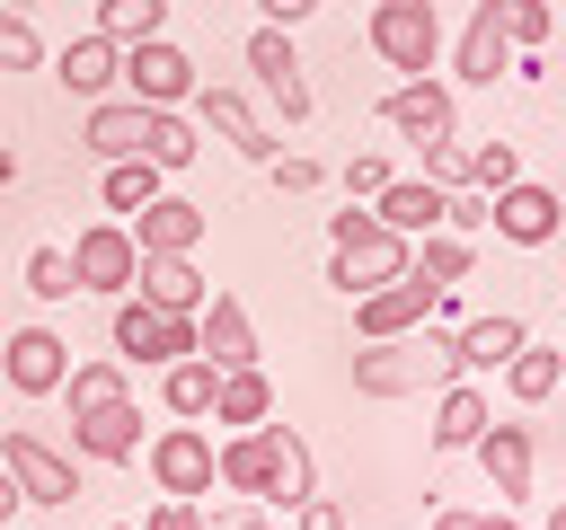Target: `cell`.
<instances>
[{
  "label": "cell",
  "mask_w": 566,
  "mask_h": 530,
  "mask_svg": "<svg viewBox=\"0 0 566 530\" xmlns=\"http://www.w3.org/2000/svg\"><path fill=\"white\" fill-rule=\"evenodd\" d=\"M212 477L230 486V495H248V504H301V495H318V477H310V442L292 433V424H248V433H221L212 442Z\"/></svg>",
  "instance_id": "obj_1"
},
{
  "label": "cell",
  "mask_w": 566,
  "mask_h": 530,
  "mask_svg": "<svg viewBox=\"0 0 566 530\" xmlns=\"http://www.w3.org/2000/svg\"><path fill=\"white\" fill-rule=\"evenodd\" d=\"M442 380H460V353H451V327L442 318L433 327H407V336H380V344L354 353V389L363 398H424Z\"/></svg>",
  "instance_id": "obj_2"
},
{
  "label": "cell",
  "mask_w": 566,
  "mask_h": 530,
  "mask_svg": "<svg viewBox=\"0 0 566 530\" xmlns=\"http://www.w3.org/2000/svg\"><path fill=\"white\" fill-rule=\"evenodd\" d=\"M407 265H416V239L380 230V221H371V203H345V212H327V283H336L345 300H363V292L398 283Z\"/></svg>",
  "instance_id": "obj_3"
},
{
  "label": "cell",
  "mask_w": 566,
  "mask_h": 530,
  "mask_svg": "<svg viewBox=\"0 0 566 530\" xmlns=\"http://www.w3.org/2000/svg\"><path fill=\"white\" fill-rule=\"evenodd\" d=\"M0 468L18 477V504H35V512L80 504V459H71L62 442H44L35 424H9V433H0Z\"/></svg>",
  "instance_id": "obj_4"
},
{
  "label": "cell",
  "mask_w": 566,
  "mask_h": 530,
  "mask_svg": "<svg viewBox=\"0 0 566 530\" xmlns=\"http://www.w3.org/2000/svg\"><path fill=\"white\" fill-rule=\"evenodd\" d=\"M363 35H371V53H380L389 71H407V80H424L433 53H442V18H433V0H371Z\"/></svg>",
  "instance_id": "obj_5"
},
{
  "label": "cell",
  "mask_w": 566,
  "mask_h": 530,
  "mask_svg": "<svg viewBox=\"0 0 566 530\" xmlns=\"http://www.w3.org/2000/svg\"><path fill=\"white\" fill-rule=\"evenodd\" d=\"M195 353V318L186 309H150L142 292L115 300V362H142V371H168Z\"/></svg>",
  "instance_id": "obj_6"
},
{
  "label": "cell",
  "mask_w": 566,
  "mask_h": 530,
  "mask_svg": "<svg viewBox=\"0 0 566 530\" xmlns=\"http://www.w3.org/2000/svg\"><path fill=\"white\" fill-rule=\"evenodd\" d=\"M142 468H150V486H159L168 504H195V495L221 486V477H212V433H203V424H159V433L142 442Z\"/></svg>",
  "instance_id": "obj_7"
},
{
  "label": "cell",
  "mask_w": 566,
  "mask_h": 530,
  "mask_svg": "<svg viewBox=\"0 0 566 530\" xmlns=\"http://www.w3.org/2000/svg\"><path fill=\"white\" fill-rule=\"evenodd\" d=\"M203 80H195V53L186 44H168V35H142V44H124V97L133 106H186Z\"/></svg>",
  "instance_id": "obj_8"
},
{
  "label": "cell",
  "mask_w": 566,
  "mask_h": 530,
  "mask_svg": "<svg viewBox=\"0 0 566 530\" xmlns=\"http://www.w3.org/2000/svg\"><path fill=\"white\" fill-rule=\"evenodd\" d=\"M71 274H80V292H97V300H124L133 292V274H142V247H133V230L106 212V221H88L80 239H71Z\"/></svg>",
  "instance_id": "obj_9"
},
{
  "label": "cell",
  "mask_w": 566,
  "mask_h": 530,
  "mask_svg": "<svg viewBox=\"0 0 566 530\" xmlns=\"http://www.w3.org/2000/svg\"><path fill=\"white\" fill-rule=\"evenodd\" d=\"M486 230H495L504 247H548V239L566 230V194H557V186L513 177L504 194H486Z\"/></svg>",
  "instance_id": "obj_10"
},
{
  "label": "cell",
  "mask_w": 566,
  "mask_h": 530,
  "mask_svg": "<svg viewBox=\"0 0 566 530\" xmlns=\"http://www.w3.org/2000/svg\"><path fill=\"white\" fill-rule=\"evenodd\" d=\"M186 115H195V132H221V141H230L248 168H265V159L283 150V141L265 132V115H256L239 88H195V97H186Z\"/></svg>",
  "instance_id": "obj_11"
},
{
  "label": "cell",
  "mask_w": 566,
  "mask_h": 530,
  "mask_svg": "<svg viewBox=\"0 0 566 530\" xmlns=\"http://www.w3.org/2000/svg\"><path fill=\"white\" fill-rule=\"evenodd\" d=\"M195 353L212 362V371H248L265 344H256V318H248V300L239 292H203V309H195Z\"/></svg>",
  "instance_id": "obj_12"
},
{
  "label": "cell",
  "mask_w": 566,
  "mask_h": 530,
  "mask_svg": "<svg viewBox=\"0 0 566 530\" xmlns=\"http://www.w3.org/2000/svg\"><path fill=\"white\" fill-rule=\"evenodd\" d=\"M248 71L265 80V97L283 106V124H310V80H301V44H292V26H256L248 35Z\"/></svg>",
  "instance_id": "obj_13"
},
{
  "label": "cell",
  "mask_w": 566,
  "mask_h": 530,
  "mask_svg": "<svg viewBox=\"0 0 566 530\" xmlns=\"http://www.w3.org/2000/svg\"><path fill=\"white\" fill-rule=\"evenodd\" d=\"M380 124H389L398 141H416V150H424V141H451L460 106H451V88H442V80L424 71V80H398V88L380 97Z\"/></svg>",
  "instance_id": "obj_14"
},
{
  "label": "cell",
  "mask_w": 566,
  "mask_h": 530,
  "mask_svg": "<svg viewBox=\"0 0 566 530\" xmlns=\"http://www.w3.org/2000/svg\"><path fill=\"white\" fill-rule=\"evenodd\" d=\"M433 292H442V283H424V274L407 265L398 283H380V292H363V300H354V336H363V344H380V336L424 327V318H433Z\"/></svg>",
  "instance_id": "obj_15"
},
{
  "label": "cell",
  "mask_w": 566,
  "mask_h": 530,
  "mask_svg": "<svg viewBox=\"0 0 566 530\" xmlns=\"http://www.w3.org/2000/svg\"><path fill=\"white\" fill-rule=\"evenodd\" d=\"M0 380H9L18 398H62V380H71V344H62L53 327H18V336L0 344Z\"/></svg>",
  "instance_id": "obj_16"
},
{
  "label": "cell",
  "mask_w": 566,
  "mask_h": 530,
  "mask_svg": "<svg viewBox=\"0 0 566 530\" xmlns=\"http://www.w3.org/2000/svg\"><path fill=\"white\" fill-rule=\"evenodd\" d=\"M451 80H460V88H495V80H513V35H504V9H495V0L469 9L460 44H451Z\"/></svg>",
  "instance_id": "obj_17"
},
{
  "label": "cell",
  "mask_w": 566,
  "mask_h": 530,
  "mask_svg": "<svg viewBox=\"0 0 566 530\" xmlns=\"http://www.w3.org/2000/svg\"><path fill=\"white\" fill-rule=\"evenodd\" d=\"M124 230H133V247H142V256H195V239L212 230V212H203L195 194H150Z\"/></svg>",
  "instance_id": "obj_18"
},
{
  "label": "cell",
  "mask_w": 566,
  "mask_h": 530,
  "mask_svg": "<svg viewBox=\"0 0 566 530\" xmlns=\"http://www.w3.org/2000/svg\"><path fill=\"white\" fill-rule=\"evenodd\" d=\"M469 459L486 468V495H495V504H522V495H531V424H504V415H495V424L469 442Z\"/></svg>",
  "instance_id": "obj_19"
},
{
  "label": "cell",
  "mask_w": 566,
  "mask_h": 530,
  "mask_svg": "<svg viewBox=\"0 0 566 530\" xmlns=\"http://www.w3.org/2000/svg\"><path fill=\"white\" fill-rule=\"evenodd\" d=\"M522 344H531V327H522L513 309H486V318H460V327H451V353H460V371H469V380L504 371Z\"/></svg>",
  "instance_id": "obj_20"
},
{
  "label": "cell",
  "mask_w": 566,
  "mask_h": 530,
  "mask_svg": "<svg viewBox=\"0 0 566 530\" xmlns=\"http://www.w3.org/2000/svg\"><path fill=\"white\" fill-rule=\"evenodd\" d=\"M53 80H62L71 97H88V106H97V97H115V88H124V44H106V35L88 26V35H71V44H62Z\"/></svg>",
  "instance_id": "obj_21"
},
{
  "label": "cell",
  "mask_w": 566,
  "mask_h": 530,
  "mask_svg": "<svg viewBox=\"0 0 566 530\" xmlns=\"http://www.w3.org/2000/svg\"><path fill=\"white\" fill-rule=\"evenodd\" d=\"M486 424H495V398H486V389H478L469 371L433 389V424H424V433H433V451H469V442H478Z\"/></svg>",
  "instance_id": "obj_22"
},
{
  "label": "cell",
  "mask_w": 566,
  "mask_h": 530,
  "mask_svg": "<svg viewBox=\"0 0 566 530\" xmlns=\"http://www.w3.org/2000/svg\"><path fill=\"white\" fill-rule=\"evenodd\" d=\"M71 451H80V459H106V468L142 459V406L115 398V406H97V415H71Z\"/></svg>",
  "instance_id": "obj_23"
},
{
  "label": "cell",
  "mask_w": 566,
  "mask_h": 530,
  "mask_svg": "<svg viewBox=\"0 0 566 530\" xmlns=\"http://www.w3.org/2000/svg\"><path fill=\"white\" fill-rule=\"evenodd\" d=\"M371 221L398 230V239H424V230H442V186L433 177H389L371 194Z\"/></svg>",
  "instance_id": "obj_24"
},
{
  "label": "cell",
  "mask_w": 566,
  "mask_h": 530,
  "mask_svg": "<svg viewBox=\"0 0 566 530\" xmlns=\"http://www.w3.org/2000/svg\"><path fill=\"white\" fill-rule=\"evenodd\" d=\"M142 132H150V106H133V97H97L80 124V141L97 159H142Z\"/></svg>",
  "instance_id": "obj_25"
},
{
  "label": "cell",
  "mask_w": 566,
  "mask_h": 530,
  "mask_svg": "<svg viewBox=\"0 0 566 530\" xmlns=\"http://www.w3.org/2000/svg\"><path fill=\"white\" fill-rule=\"evenodd\" d=\"M133 292H142L150 309H186V318H195L212 283L195 274V256H142V274H133Z\"/></svg>",
  "instance_id": "obj_26"
},
{
  "label": "cell",
  "mask_w": 566,
  "mask_h": 530,
  "mask_svg": "<svg viewBox=\"0 0 566 530\" xmlns=\"http://www.w3.org/2000/svg\"><path fill=\"white\" fill-rule=\"evenodd\" d=\"M274 415V380H265V362H248V371H221V389H212V415L203 424H230V433H248V424H265Z\"/></svg>",
  "instance_id": "obj_27"
},
{
  "label": "cell",
  "mask_w": 566,
  "mask_h": 530,
  "mask_svg": "<svg viewBox=\"0 0 566 530\" xmlns=\"http://www.w3.org/2000/svg\"><path fill=\"white\" fill-rule=\"evenodd\" d=\"M212 389H221V371H212L203 353H186V362L159 371V406H168L177 424H203V415H212Z\"/></svg>",
  "instance_id": "obj_28"
},
{
  "label": "cell",
  "mask_w": 566,
  "mask_h": 530,
  "mask_svg": "<svg viewBox=\"0 0 566 530\" xmlns=\"http://www.w3.org/2000/svg\"><path fill=\"white\" fill-rule=\"evenodd\" d=\"M150 194H168V168H150V159H106V177H97V203H106L115 221H133Z\"/></svg>",
  "instance_id": "obj_29"
},
{
  "label": "cell",
  "mask_w": 566,
  "mask_h": 530,
  "mask_svg": "<svg viewBox=\"0 0 566 530\" xmlns=\"http://www.w3.org/2000/svg\"><path fill=\"white\" fill-rule=\"evenodd\" d=\"M195 150H203V141H195V115H186V106H150V132H142V159L177 177V168H195Z\"/></svg>",
  "instance_id": "obj_30"
},
{
  "label": "cell",
  "mask_w": 566,
  "mask_h": 530,
  "mask_svg": "<svg viewBox=\"0 0 566 530\" xmlns=\"http://www.w3.org/2000/svg\"><path fill=\"white\" fill-rule=\"evenodd\" d=\"M557 380H566V353H557V344H522V353L504 362V398H513V406L557 398Z\"/></svg>",
  "instance_id": "obj_31"
},
{
  "label": "cell",
  "mask_w": 566,
  "mask_h": 530,
  "mask_svg": "<svg viewBox=\"0 0 566 530\" xmlns=\"http://www.w3.org/2000/svg\"><path fill=\"white\" fill-rule=\"evenodd\" d=\"M416 274L442 283V292L469 283V274H478V239H460V230H424V239H416Z\"/></svg>",
  "instance_id": "obj_32"
},
{
  "label": "cell",
  "mask_w": 566,
  "mask_h": 530,
  "mask_svg": "<svg viewBox=\"0 0 566 530\" xmlns=\"http://www.w3.org/2000/svg\"><path fill=\"white\" fill-rule=\"evenodd\" d=\"M62 398H71V415H97V406H115V398H133V380H124V362H71V380H62Z\"/></svg>",
  "instance_id": "obj_33"
},
{
  "label": "cell",
  "mask_w": 566,
  "mask_h": 530,
  "mask_svg": "<svg viewBox=\"0 0 566 530\" xmlns=\"http://www.w3.org/2000/svg\"><path fill=\"white\" fill-rule=\"evenodd\" d=\"M97 35H106V44L168 35V0H97Z\"/></svg>",
  "instance_id": "obj_34"
},
{
  "label": "cell",
  "mask_w": 566,
  "mask_h": 530,
  "mask_svg": "<svg viewBox=\"0 0 566 530\" xmlns=\"http://www.w3.org/2000/svg\"><path fill=\"white\" fill-rule=\"evenodd\" d=\"M27 292H35L44 309H62V300L80 292V274H71V247H27Z\"/></svg>",
  "instance_id": "obj_35"
},
{
  "label": "cell",
  "mask_w": 566,
  "mask_h": 530,
  "mask_svg": "<svg viewBox=\"0 0 566 530\" xmlns=\"http://www.w3.org/2000/svg\"><path fill=\"white\" fill-rule=\"evenodd\" d=\"M504 9V35H513V53H539L548 35H557V9L548 0H495Z\"/></svg>",
  "instance_id": "obj_36"
},
{
  "label": "cell",
  "mask_w": 566,
  "mask_h": 530,
  "mask_svg": "<svg viewBox=\"0 0 566 530\" xmlns=\"http://www.w3.org/2000/svg\"><path fill=\"white\" fill-rule=\"evenodd\" d=\"M513 177H522V150H513V141H478V150H469V186H478V194H504Z\"/></svg>",
  "instance_id": "obj_37"
},
{
  "label": "cell",
  "mask_w": 566,
  "mask_h": 530,
  "mask_svg": "<svg viewBox=\"0 0 566 530\" xmlns=\"http://www.w3.org/2000/svg\"><path fill=\"white\" fill-rule=\"evenodd\" d=\"M35 62H44L35 18H27V9H0V71H35Z\"/></svg>",
  "instance_id": "obj_38"
},
{
  "label": "cell",
  "mask_w": 566,
  "mask_h": 530,
  "mask_svg": "<svg viewBox=\"0 0 566 530\" xmlns=\"http://www.w3.org/2000/svg\"><path fill=\"white\" fill-rule=\"evenodd\" d=\"M265 177H274V194H310L327 168H318L310 150H274V159H265Z\"/></svg>",
  "instance_id": "obj_39"
},
{
  "label": "cell",
  "mask_w": 566,
  "mask_h": 530,
  "mask_svg": "<svg viewBox=\"0 0 566 530\" xmlns=\"http://www.w3.org/2000/svg\"><path fill=\"white\" fill-rule=\"evenodd\" d=\"M380 186H389V159H380V150H354V159H345V203H371Z\"/></svg>",
  "instance_id": "obj_40"
},
{
  "label": "cell",
  "mask_w": 566,
  "mask_h": 530,
  "mask_svg": "<svg viewBox=\"0 0 566 530\" xmlns=\"http://www.w3.org/2000/svg\"><path fill=\"white\" fill-rule=\"evenodd\" d=\"M442 230L478 239V230H486V194H478V186H451V194H442Z\"/></svg>",
  "instance_id": "obj_41"
},
{
  "label": "cell",
  "mask_w": 566,
  "mask_h": 530,
  "mask_svg": "<svg viewBox=\"0 0 566 530\" xmlns=\"http://www.w3.org/2000/svg\"><path fill=\"white\" fill-rule=\"evenodd\" d=\"M424 177H433L442 194H451V186H469V150H460V141H424Z\"/></svg>",
  "instance_id": "obj_42"
},
{
  "label": "cell",
  "mask_w": 566,
  "mask_h": 530,
  "mask_svg": "<svg viewBox=\"0 0 566 530\" xmlns=\"http://www.w3.org/2000/svg\"><path fill=\"white\" fill-rule=\"evenodd\" d=\"M433 530H522V521H513L504 504H495V512H469V504H442V512H433Z\"/></svg>",
  "instance_id": "obj_43"
},
{
  "label": "cell",
  "mask_w": 566,
  "mask_h": 530,
  "mask_svg": "<svg viewBox=\"0 0 566 530\" xmlns=\"http://www.w3.org/2000/svg\"><path fill=\"white\" fill-rule=\"evenodd\" d=\"M292 530H345V504L336 495H301L292 504Z\"/></svg>",
  "instance_id": "obj_44"
},
{
  "label": "cell",
  "mask_w": 566,
  "mask_h": 530,
  "mask_svg": "<svg viewBox=\"0 0 566 530\" xmlns=\"http://www.w3.org/2000/svg\"><path fill=\"white\" fill-rule=\"evenodd\" d=\"M142 530H212V521H203L195 504H168V495H159V504L142 512Z\"/></svg>",
  "instance_id": "obj_45"
},
{
  "label": "cell",
  "mask_w": 566,
  "mask_h": 530,
  "mask_svg": "<svg viewBox=\"0 0 566 530\" xmlns=\"http://www.w3.org/2000/svg\"><path fill=\"white\" fill-rule=\"evenodd\" d=\"M256 9H265V26H301L318 0H256Z\"/></svg>",
  "instance_id": "obj_46"
},
{
  "label": "cell",
  "mask_w": 566,
  "mask_h": 530,
  "mask_svg": "<svg viewBox=\"0 0 566 530\" xmlns=\"http://www.w3.org/2000/svg\"><path fill=\"white\" fill-rule=\"evenodd\" d=\"M221 530H274V512H265V504H248V512H239V521H221Z\"/></svg>",
  "instance_id": "obj_47"
},
{
  "label": "cell",
  "mask_w": 566,
  "mask_h": 530,
  "mask_svg": "<svg viewBox=\"0 0 566 530\" xmlns=\"http://www.w3.org/2000/svg\"><path fill=\"white\" fill-rule=\"evenodd\" d=\"M9 512H18V477L0 468V521H9Z\"/></svg>",
  "instance_id": "obj_48"
},
{
  "label": "cell",
  "mask_w": 566,
  "mask_h": 530,
  "mask_svg": "<svg viewBox=\"0 0 566 530\" xmlns=\"http://www.w3.org/2000/svg\"><path fill=\"white\" fill-rule=\"evenodd\" d=\"M0 186H18V150L9 141H0Z\"/></svg>",
  "instance_id": "obj_49"
},
{
  "label": "cell",
  "mask_w": 566,
  "mask_h": 530,
  "mask_svg": "<svg viewBox=\"0 0 566 530\" xmlns=\"http://www.w3.org/2000/svg\"><path fill=\"white\" fill-rule=\"evenodd\" d=\"M539 530H566V504H548V521H539Z\"/></svg>",
  "instance_id": "obj_50"
},
{
  "label": "cell",
  "mask_w": 566,
  "mask_h": 530,
  "mask_svg": "<svg viewBox=\"0 0 566 530\" xmlns=\"http://www.w3.org/2000/svg\"><path fill=\"white\" fill-rule=\"evenodd\" d=\"M115 530H142V521H115Z\"/></svg>",
  "instance_id": "obj_51"
}]
</instances>
